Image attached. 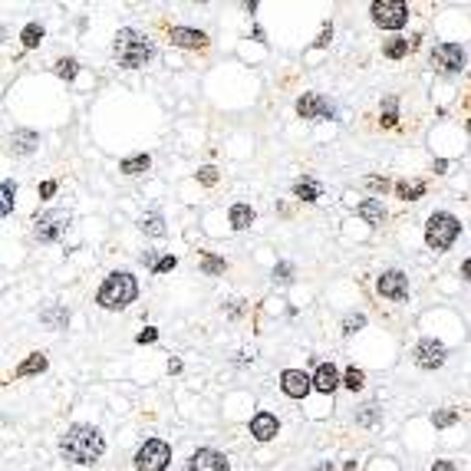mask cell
Segmentation results:
<instances>
[{
  "label": "cell",
  "instance_id": "obj_1",
  "mask_svg": "<svg viewBox=\"0 0 471 471\" xmlns=\"http://www.w3.org/2000/svg\"><path fill=\"white\" fill-rule=\"evenodd\" d=\"M106 452V438L93 425H73L60 438V455L73 465H96Z\"/></svg>",
  "mask_w": 471,
  "mask_h": 471
},
{
  "label": "cell",
  "instance_id": "obj_2",
  "mask_svg": "<svg viewBox=\"0 0 471 471\" xmlns=\"http://www.w3.org/2000/svg\"><path fill=\"white\" fill-rule=\"evenodd\" d=\"M112 56H115V63L125 66V70H142V66L155 56V47H152V40L145 37V33L125 26V30H119L115 40H112Z\"/></svg>",
  "mask_w": 471,
  "mask_h": 471
},
{
  "label": "cell",
  "instance_id": "obj_3",
  "mask_svg": "<svg viewBox=\"0 0 471 471\" xmlns=\"http://www.w3.org/2000/svg\"><path fill=\"white\" fill-rule=\"evenodd\" d=\"M136 297H138L136 277H132L129 271H115L102 280L99 294H96V303H99L102 310H125Z\"/></svg>",
  "mask_w": 471,
  "mask_h": 471
},
{
  "label": "cell",
  "instance_id": "obj_4",
  "mask_svg": "<svg viewBox=\"0 0 471 471\" xmlns=\"http://www.w3.org/2000/svg\"><path fill=\"white\" fill-rule=\"evenodd\" d=\"M461 234V221L448 211H435L432 218L425 221V244L432 250H448Z\"/></svg>",
  "mask_w": 471,
  "mask_h": 471
},
{
  "label": "cell",
  "instance_id": "obj_5",
  "mask_svg": "<svg viewBox=\"0 0 471 471\" xmlns=\"http://www.w3.org/2000/svg\"><path fill=\"white\" fill-rule=\"evenodd\" d=\"M66 227H70V211H43L37 214V221H33V234H37L40 244H53V241H60L66 234Z\"/></svg>",
  "mask_w": 471,
  "mask_h": 471
},
{
  "label": "cell",
  "instance_id": "obj_6",
  "mask_svg": "<svg viewBox=\"0 0 471 471\" xmlns=\"http://www.w3.org/2000/svg\"><path fill=\"white\" fill-rule=\"evenodd\" d=\"M172 461V448L161 438H149L145 445L136 452V471H165Z\"/></svg>",
  "mask_w": 471,
  "mask_h": 471
},
{
  "label": "cell",
  "instance_id": "obj_7",
  "mask_svg": "<svg viewBox=\"0 0 471 471\" xmlns=\"http://www.w3.org/2000/svg\"><path fill=\"white\" fill-rule=\"evenodd\" d=\"M369 13L376 20V26H383V30H402L409 24V7L399 3V0H376L369 7Z\"/></svg>",
  "mask_w": 471,
  "mask_h": 471
},
{
  "label": "cell",
  "instance_id": "obj_8",
  "mask_svg": "<svg viewBox=\"0 0 471 471\" xmlns=\"http://www.w3.org/2000/svg\"><path fill=\"white\" fill-rule=\"evenodd\" d=\"M429 60L438 73H461L465 66H468V56L461 50L458 43H438L432 53H429Z\"/></svg>",
  "mask_w": 471,
  "mask_h": 471
},
{
  "label": "cell",
  "instance_id": "obj_9",
  "mask_svg": "<svg viewBox=\"0 0 471 471\" xmlns=\"http://www.w3.org/2000/svg\"><path fill=\"white\" fill-rule=\"evenodd\" d=\"M412 356H415V366L419 369H442L448 360V349L442 340H432V336H425V340H419L415 343V349H412Z\"/></svg>",
  "mask_w": 471,
  "mask_h": 471
},
{
  "label": "cell",
  "instance_id": "obj_10",
  "mask_svg": "<svg viewBox=\"0 0 471 471\" xmlns=\"http://www.w3.org/2000/svg\"><path fill=\"white\" fill-rule=\"evenodd\" d=\"M376 290L385 300H406L409 297V277L402 271H383L379 280H376Z\"/></svg>",
  "mask_w": 471,
  "mask_h": 471
},
{
  "label": "cell",
  "instance_id": "obj_11",
  "mask_svg": "<svg viewBox=\"0 0 471 471\" xmlns=\"http://www.w3.org/2000/svg\"><path fill=\"white\" fill-rule=\"evenodd\" d=\"M185 471H231V461L224 458L221 452H214V448H198L185 461Z\"/></svg>",
  "mask_w": 471,
  "mask_h": 471
},
{
  "label": "cell",
  "instance_id": "obj_12",
  "mask_svg": "<svg viewBox=\"0 0 471 471\" xmlns=\"http://www.w3.org/2000/svg\"><path fill=\"white\" fill-rule=\"evenodd\" d=\"M280 389L290 399H303L313 389V376H307L303 369H284L280 372Z\"/></svg>",
  "mask_w": 471,
  "mask_h": 471
},
{
  "label": "cell",
  "instance_id": "obj_13",
  "mask_svg": "<svg viewBox=\"0 0 471 471\" xmlns=\"http://www.w3.org/2000/svg\"><path fill=\"white\" fill-rule=\"evenodd\" d=\"M168 40H172L175 47H182V50H205L208 47V37L201 30H191V26H172Z\"/></svg>",
  "mask_w": 471,
  "mask_h": 471
},
{
  "label": "cell",
  "instance_id": "obj_14",
  "mask_svg": "<svg viewBox=\"0 0 471 471\" xmlns=\"http://www.w3.org/2000/svg\"><path fill=\"white\" fill-rule=\"evenodd\" d=\"M277 432H280V422H277V415H271V412H257V415L250 419V435H254L257 442H271V438H277Z\"/></svg>",
  "mask_w": 471,
  "mask_h": 471
},
{
  "label": "cell",
  "instance_id": "obj_15",
  "mask_svg": "<svg viewBox=\"0 0 471 471\" xmlns=\"http://www.w3.org/2000/svg\"><path fill=\"white\" fill-rule=\"evenodd\" d=\"M343 383L340 379V372H336L333 362H320L317 366V372H313V389L317 392H323V396H330V392H336V385Z\"/></svg>",
  "mask_w": 471,
  "mask_h": 471
},
{
  "label": "cell",
  "instance_id": "obj_16",
  "mask_svg": "<svg viewBox=\"0 0 471 471\" xmlns=\"http://www.w3.org/2000/svg\"><path fill=\"white\" fill-rule=\"evenodd\" d=\"M37 142H40V136L33 129H17L10 136V149L17 152V155H30V152L37 149Z\"/></svg>",
  "mask_w": 471,
  "mask_h": 471
},
{
  "label": "cell",
  "instance_id": "obj_17",
  "mask_svg": "<svg viewBox=\"0 0 471 471\" xmlns=\"http://www.w3.org/2000/svg\"><path fill=\"white\" fill-rule=\"evenodd\" d=\"M254 208L250 205H244V201H237V205H231V211H227V221H231V227L234 231H244V227H250L254 224Z\"/></svg>",
  "mask_w": 471,
  "mask_h": 471
},
{
  "label": "cell",
  "instance_id": "obj_18",
  "mask_svg": "<svg viewBox=\"0 0 471 471\" xmlns=\"http://www.w3.org/2000/svg\"><path fill=\"white\" fill-rule=\"evenodd\" d=\"M323 112V99L317 96V93H303L297 99V115L300 119H320Z\"/></svg>",
  "mask_w": 471,
  "mask_h": 471
},
{
  "label": "cell",
  "instance_id": "obj_19",
  "mask_svg": "<svg viewBox=\"0 0 471 471\" xmlns=\"http://www.w3.org/2000/svg\"><path fill=\"white\" fill-rule=\"evenodd\" d=\"M47 366H50V360H47L43 353H30V356L17 366V372H13V376H17V379H24V376H37V372H43Z\"/></svg>",
  "mask_w": 471,
  "mask_h": 471
},
{
  "label": "cell",
  "instance_id": "obj_20",
  "mask_svg": "<svg viewBox=\"0 0 471 471\" xmlns=\"http://www.w3.org/2000/svg\"><path fill=\"white\" fill-rule=\"evenodd\" d=\"M356 214H360L366 224H383L385 221V208H383V201H376V198H366L356 208Z\"/></svg>",
  "mask_w": 471,
  "mask_h": 471
},
{
  "label": "cell",
  "instance_id": "obj_21",
  "mask_svg": "<svg viewBox=\"0 0 471 471\" xmlns=\"http://www.w3.org/2000/svg\"><path fill=\"white\" fill-rule=\"evenodd\" d=\"M149 165H152V159L145 155V152H138V155H129V159L119 161V172L122 175H142V172H149Z\"/></svg>",
  "mask_w": 471,
  "mask_h": 471
},
{
  "label": "cell",
  "instance_id": "obj_22",
  "mask_svg": "<svg viewBox=\"0 0 471 471\" xmlns=\"http://www.w3.org/2000/svg\"><path fill=\"white\" fill-rule=\"evenodd\" d=\"M294 195H297L300 201H317L323 195L320 182H313V178H300V182H294Z\"/></svg>",
  "mask_w": 471,
  "mask_h": 471
},
{
  "label": "cell",
  "instance_id": "obj_23",
  "mask_svg": "<svg viewBox=\"0 0 471 471\" xmlns=\"http://www.w3.org/2000/svg\"><path fill=\"white\" fill-rule=\"evenodd\" d=\"M40 320L47 323L50 330H63L70 323V313H66V307H47V310L40 313Z\"/></svg>",
  "mask_w": 471,
  "mask_h": 471
},
{
  "label": "cell",
  "instance_id": "obj_24",
  "mask_svg": "<svg viewBox=\"0 0 471 471\" xmlns=\"http://www.w3.org/2000/svg\"><path fill=\"white\" fill-rule=\"evenodd\" d=\"M138 231L149 237H165V221H161V214H145L142 221H138Z\"/></svg>",
  "mask_w": 471,
  "mask_h": 471
},
{
  "label": "cell",
  "instance_id": "obj_25",
  "mask_svg": "<svg viewBox=\"0 0 471 471\" xmlns=\"http://www.w3.org/2000/svg\"><path fill=\"white\" fill-rule=\"evenodd\" d=\"M43 37H47V33H43V26L40 24H26L24 30H20V40H24L26 50H37L40 43H43Z\"/></svg>",
  "mask_w": 471,
  "mask_h": 471
},
{
  "label": "cell",
  "instance_id": "obj_26",
  "mask_svg": "<svg viewBox=\"0 0 471 471\" xmlns=\"http://www.w3.org/2000/svg\"><path fill=\"white\" fill-rule=\"evenodd\" d=\"M396 195H399L402 201H419L422 195H425V182H412V185H409V182H399V185H396Z\"/></svg>",
  "mask_w": 471,
  "mask_h": 471
},
{
  "label": "cell",
  "instance_id": "obj_27",
  "mask_svg": "<svg viewBox=\"0 0 471 471\" xmlns=\"http://www.w3.org/2000/svg\"><path fill=\"white\" fill-rule=\"evenodd\" d=\"M343 385H346L349 392H360L362 385H366V372L356 369V366H349V369L343 372Z\"/></svg>",
  "mask_w": 471,
  "mask_h": 471
},
{
  "label": "cell",
  "instance_id": "obj_28",
  "mask_svg": "<svg viewBox=\"0 0 471 471\" xmlns=\"http://www.w3.org/2000/svg\"><path fill=\"white\" fill-rule=\"evenodd\" d=\"M409 50H412V40L396 37V40H389V43H385V56H389V60H402Z\"/></svg>",
  "mask_w": 471,
  "mask_h": 471
},
{
  "label": "cell",
  "instance_id": "obj_29",
  "mask_svg": "<svg viewBox=\"0 0 471 471\" xmlns=\"http://www.w3.org/2000/svg\"><path fill=\"white\" fill-rule=\"evenodd\" d=\"M13 195H17V185H13V182H3V185H0V198H3L0 214H3V218H10L13 214Z\"/></svg>",
  "mask_w": 471,
  "mask_h": 471
},
{
  "label": "cell",
  "instance_id": "obj_30",
  "mask_svg": "<svg viewBox=\"0 0 471 471\" xmlns=\"http://www.w3.org/2000/svg\"><path fill=\"white\" fill-rule=\"evenodd\" d=\"M396 106H399V99H396V96H389V99L383 102V119H379V122H383L385 129H392V125L399 122V112H396Z\"/></svg>",
  "mask_w": 471,
  "mask_h": 471
},
{
  "label": "cell",
  "instance_id": "obj_31",
  "mask_svg": "<svg viewBox=\"0 0 471 471\" xmlns=\"http://www.w3.org/2000/svg\"><path fill=\"white\" fill-rule=\"evenodd\" d=\"M432 422H435V429H448V425H455V422H458V412L442 409V412H435L432 415Z\"/></svg>",
  "mask_w": 471,
  "mask_h": 471
},
{
  "label": "cell",
  "instance_id": "obj_32",
  "mask_svg": "<svg viewBox=\"0 0 471 471\" xmlns=\"http://www.w3.org/2000/svg\"><path fill=\"white\" fill-rule=\"evenodd\" d=\"M76 73H79V63H76V60H70V56H66V60H60V63H56V76H60V79H73Z\"/></svg>",
  "mask_w": 471,
  "mask_h": 471
},
{
  "label": "cell",
  "instance_id": "obj_33",
  "mask_svg": "<svg viewBox=\"0 0 471 471\" xmlns=\"http://www.w3.org/2000/svg\"><path fill=\"white\" fill-rule=\"evenodd\" d=\"M227 264H224V257H214V254H205L201 257V271L205 273H221Z\"/></svg>",
  "mask_w": 471,
  "mask_h": 471
},
{
  "label": "cell",
  "instance_id": "obj_34",
  "mask_svg": "<svg viewBox=\"0 0 471 471\" xmlns=\"http://www.w3.org/2000/svg\"><path fill=\"white\" fill-rule=\"evenodd\" d=\"M362 326H366V317H362V313H349L346 320H343V333H356Z\"/></svg>",
  "mask_w": 471,
  "mask_h": 471
},
{
  "label": "cell",
  "instance_id": "obj_35",
  "mask_svg": "<svg viewBox=\"0 0 471 471\" xmlns=\"http://www.w3.org/2000/svg\"><path fill=\"white\" fill-rule=\"evenodd\" d=\"M366 188H369V191H376V195H385L392 185H389L385 178H379V175H369V178H366Z\"/></svg>",
  "mask_w": 471,
  "mask_h": 471
},
{
  "label": "cell",
  "instance_id": "obj_36",
  "mask_svg": "<svg viewBox=\"0 0 471 471\" xmlns=\"http://www.w3.org/2000/svg\"><path fill=\"white\" fill-rule=\"evenodd\" d=\"M198 182H201V185H214V182H218V168H214V165H205V168H201V172H198Z\"/></svg>",
  "mask_w": 471,
  "mask_h": 471
},
{
  "label": "cell",
  "instance_id": "obj_37",
  "mask_svg": "<svg viewBox=\"0 0 471 471\" xmlns=\"http://www.w3.org/2000/svg\"><path fill=\"white\" fill-rule=\"evenodd\" d=\"M175 267H178V257H175V254H165V257L155 264V273H168V271H175Z\"/></svg>",
  "mask_w": 471,
  "mask_h": 471
},
{
  "label": "cell",
  "instance_id": "obj_38",
  "mask_svg": "<svg viewBox=\"0 0 471 471\" xmlns=\"http://www.w3.org/2000/svg\"><path fill=\"white\" fill-rule=\"evenodd\" d=\"M290 273H294V267H290V264H277V267H273V277H277L280 284H290V280H294Z\"/></svg>",
  "mask_w": 471,
  "mask_h": 471
},
{
  "label": "cell",
  "instance_id": "obj_39",
  "mask_svg": "<svg viewBox=\"0 0 471 471\" xmlns=\"http://www.w3.org/2000/svg\"><path fill=\"white\" fill-rule=\"evenodd\" d=\"M155 340H159V330H155V326H145V330L136 336L138 346H145V343H155Z\"/></svg>",
  "mask_w": 471,
  "mask_h": 471
},
{
  "label": "cell",
  "instance_id": "obj_40",
  "mask_svg": "<svg viewBox=\"0 0 471 471\" xmlns=\"http://www.w3.org/2000/svg\"><path fill=\"white\" fill-rule=\"evenodd\" d=\"M376 419H379V409H376V406H362V412H360V425H372Z\"/></svg>",
  "mask_w": 471,
  "mask_h": 471
},
{
  "label": "cell",
  "instance_id": "obj_41",
  "mask_svg": "<svg viewBox=\"0 0 471 471\" xmlns=\"http://www.w3.org/2000/svg\"><path fill=\"white\" fill-rule=\"evenodd\" d=\"M138 261L145 264V267H152V271H155V264H159L161 257H155V250H142V254H138Z\"/></svg>",
  "mask_w": 471,
  "mask_h": 471
},
{
  "label": "cell",
  "instance_id": "obj_42",
  "mask_svg": "<svg viewBox=\"0 0 471 471\" xmlns=\"http://www.w3.org/2000/svg\"><path fill=\"white\" fill-rule=\"evenodd\" d=\"M330 40H333V26L326 24V26H323V33H320V40H317V50H323V47L330 43Z\"/></svg>",
  "mask_w": 471,
  "mask_h": 471
},
{
  "label": "cell",
  "instance_id": "obj_43",
  "mask_svg": "<svg viewBox=\"0 0 471 471\" xmlns=\"http://www.w3.org/2000/svg\"><path fill=\"white\" fill-rule=\"evenodd\" d=\"M56 195V182H43L40 185V198H53Z\"/></svg>",
  "mask_w": 471,
  "mask_h": 471
},
{
  "label": "cell",
  "instance_id": "obj_44",
  "mask_svg": "<svg viewBox=\"0 0 471 471\" xmlns=\"http://www.w3.org/2000/svg\"><path fill=\"white\" fill-rule=\"evenodd\" d=\"M432 172H435V175H445V172H448V161H445V159H435V161H432Z\"/></svg>",
  "mask_w": 471,
  "mask_h": 471
},
{
  "label": "cell",
  "instance_id": "obj_45",
  "mask_svg": "<svg viewBox=\"0 0 471 471\" xmlns=\"http://www.w3.org/2000/svg\"><path fill=\"white\" fill-rule=\"evenodd\" d=\"M432 471H455V461H435Z\"/></svg>",
  "mask_w": 471,
  "mask_h": 471
},
{
  "label": "cell",
  "instance_id": "obj_46",
  "mask_svg": "<svg viewBox=\"0 0 471 471\" xmlns=\"http://www.w3.org/2000/svg\"><path fill=\"white\" fill-rule=\"evenodd\" d=\"M461 277H465V280H468V284H471V257H468V261H465V264H461Z\"/></svg>",
  "mask_w": 471,
  "mask_h": 471
},
{
  "label": "cell",
  "instance_id": "obj_47",
  "mask_svg": "<svg viewBox=\"0 0 471 471\" xmlns=\"http://www.w3.org/2000/svg\"><path fill=\"white\" fill-rule=\"evenodd\" d=\"M313 471H336V468H333V465H330V461H320V465H317V468H313Z\"/></svg>",
  "mask_w": 471,
  "mask_h": 471
},
{
  "label": "cell",
  "instance_id": "obj_48",
  "mask_svg": "<svg viewBox=\"0 0 471 471\" xmlns=\"http://www.w3.org/2000/svg\"><path fill=\"white\" fill-rule=\"evenodd\" d=\"M468 136H471V119H468Z\"/></svg>",
  "mask_w": 471,
  "mask_h": 471
}]
</instances>
